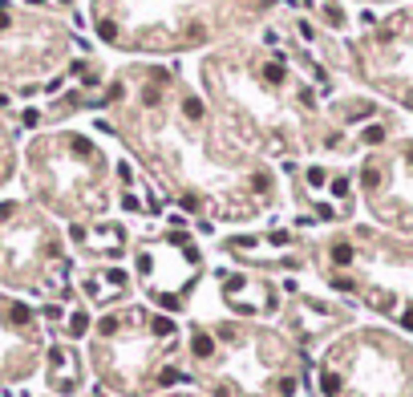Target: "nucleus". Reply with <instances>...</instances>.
Segmentation results:
<instances>
[{
	"instance_id": "obj_1",
	"label": "nucleus",
	"mask_w": 413,
	"mask_h": 397,
	"mask_svg": "<svg viewBox=\"0 0 413 397\" xmlns=\"http://www.w3.org/2000/svg\"><path fill=\"white\" fill-rule=\"evenodd\" d=\"M102 126L130 162L199 223L251 227L280 211V170L247 150L170 61H122L102 89Z\"/></svg>"
},
{
	"instance_id": "obj_2",
	"label": "nucleus",
	"mask_w": 413,
	"mask_h": 397,
	"mask_svg": "<svg viewBox=\"0 0 413 397\" xmlns=\"http://www.w3.org/2000/svg\"><path fill=\"white\" fill-rule=\"evenodd\" d=\"M195 85L223 126L268 162L336 154L348 146L328 118L332 73L284 20L199 53Z\"/></svg>"
},
{
	"instance_id": "obj_3",
	"label": "nucleus",
	"mask_w": 413,
	"mask_h": 397,
	"mask_svg": "<svg viewBox=\"0 0 413 397\" xmlns=\"http://www.w3.org/2000/svg\"><path fill=\"white\" fill-rule=\"evenodd\" d=\"M280 8L284 0H85V24L126 61H174L259 33Z\"/></svg>"
},
{
	"instance_id": "obj_4",
	"label": "nucleus",
	"mask_w": 413,
	"mask_h": 397,
	"mask_svg": "<svg viewBox=\"0 0 413 397\" xmlns=\"http://www.w3.org/2000/svg\"><path fill=\"white\" fill-rule=\"evenodd\" d=\"M187 373L206 397H296L304 349L272 320L206 316L187 328Z\"/></svg>"
},
{
	"instance_id": "obj_5",
	"label": "nucleus",
	"mask_w": 413,
	"mask_h": 397,
	"mask_svg": "<svg viewBox=\"0 0 413 397\" xmlns=\"http://www.w3.org/2000/svg\"><path fill=\"white\" fill-rule=\"evenodd\" d=\"M90 369L113 397H158L174 385H191L183 365L187 332L154 304H113L90 328Z\"/></svg>"
},
{
	"instance_id": "obj_6",
	"label": "nucleus",
	"mask_w": 413,
	"mask_h": 397,
	"mask_svg": "<svg viewBox=\"0 0 413 397\" xmlns=\"http://www.w3.org/2000/svg\"><path fill=\"white\" fill-rule=\"evenodd\" d=\"M20 187L61 223H94L117 207L113 154L77 126H45L20 146Z\"/></svg>"
},
{
	"instance_id": "obj_7",
	"label": "nucleus",
	"mask_w": 413,
	"mask_h": 397,
	"mask_svg": "<svg viewBox=\"0 0 413 397\" xmlns=\"http://www.w3.org/2000/svg\"><path fill=\"white\" fill-rule=\"evenodd\" d=\"M65 223L33 199H0V288L45 304H77Z\"/></svg>"
},
{
	"instance_id": "obj_8",
	"label": "nucleus",
	"mask_w": 413,
	"mask_h": 397,
	"mask_svg": "<svg viewBox=\"0 0 413 397\" xmlns=\"http://www.w3.org/2000/svg\"><path fill=\"white\" fill-rule=\"evenodd\" d=\"M85 41L69 28L65 12L28 8L20 0H0V94L33 98L53 77L69 69Z\"/></svg>"
},
{
	"instance_id": "obj_9",
	"label": "nucleus",
	"mask_w": 413,
	"mask_h": 397,
	"mask_svg": "<svg viewBox=\"0 0 413 397\" xmlns=\"http://www.w3.org/2000/svg\"><path fill=\"white\" fill-rule=\"evenodd\" d=\"M130 271L134 288L142 292L146 304L179 316L191 308V300L199 296V284L206 280V252L187 227H158L142 231L130 243Z\"/></svg>"
},
{
	"instance_id": "obj_10",
	"label": "nucleus",
	"mask_w": 413,
	"mask_h": 397,
	"mask_svg": "<svg viewBox=\"0 0 413 397\" xmlns=\"http://www.w3.org/2000/svg\"><path fill=\"white\" fill-rule=\"evenodd\" d=\"M357 187L381 223L413 227V142L373 146L357 166Z\"/></svg>"
},
{
	"instance_id": "obj_11",
	"label": "nucleus",
	"mask_w": 413,
	"mask_h": 397,
	"mask_svg": "<svg viewBox=\"0 0 413 397\" xmlns=\"http://www.w3.org/2000/svg\"><path fill=\"white\" fill-rule=\"evenodd\" d=\"M49 349V328L41 304L0 288V385H20L41 373Z\"/></svg>"
},
{
	"instance_id": "obj_12",
	"label": "nucleus",
	"mask_w": 413,
	"mask_h": 397,
	"mask_svg": "<svg viewBox=\"0 0 413 397\" xmlns=\"http://www.w3.org/2000/svg\"><path fill=\"white\" fill-rule=\"evenodd\" d=\"M215 248L239 267H255V271H304L312 267V239L292 231V227H272V231H235L223 235Z\"/></svg>"
},
{
	"instance_id": "obj_13",
	"label": "nucleus",
	"mask_w": 413,
	"mask_h": 397,
	"mask_svg": "<svg viewBox=\"0 0 413 397\" xmlns=\"http://www.w3.org/2000/svg\"><path fill=\"white\" fill-rule=\"evenodd\" d=\"M215 280V296L227 308V316H243V320H276L284 308V288L276 284V276L255 267H239V264H219L211 271Z\"/></svg>"
},
{
	"instance_id": "obj_14",
	"label": "nucleus",
	"mask_w": 413,
	"mask_h": 397,
	"mask_svg": "<svg viewBox=\"0 0 413 397\" xmlns=\"http://www.w3.org/2000/svg\"><path fill=\"white\" fill-rule=\"evenodd\" d=\"M288 288V300H284V308H280V316H284V332L292 341H296L304 353L316 345V341H324L332 328H340L344 320H348V308H340V304H328V300H320V296H308V292H300L296 284H284Z\"/></svg>"
},
{
	"instance_id": "obj_15",
	"label": "nucleus",
	"mask_w": 413,
	"mask_h": 397,
	"mask_svg": "<svg viewBox=\"0 0 413 397\" xmlns=\"http://www.w3.org/2000/svg\"><path fill=\"white\" fill-rule=\"evenodd\" d=\"M69 235V252L81 264H122L130 256V223L122 219H94V223H65Z\"/></svg>"
},
{
	"instance_id": "obj_16",
	"label": "nucleus",
	"mask_w": 413,
	"mask_h": 397,
	"mask_svg": "<svg viewBox=\"0 0 413 397\" xmlns=\"http://www.w3.org/2000/svg\"><path fill=\"white\" fill-rule=\"evenodd\" d=\"M73 288H77L81 304L105 312V308L126 304L134 296V271L122 264H85L73 271Z\"/></svg>"
},
{
	"instance_id": "obj_17",
	"label": "nucleus",
	"mask_w": 413,
	"mask_h": 397,
	"mask_svg": "<svg viewBox=\"0 0 413 397\" xmlns=\"http://www.w3.org/2000/svg\"><path fill=\"white\" fill-rule=\"evenodd\" d=\"M41 373H45V385L53 397H77L85 389V361H81L77 345L65 337H49Z\"/></svg>"
},
{
	"instance_id": "obj_18",
	"label": "nucleus",
	"mask_w": 413,
	"mask_h": 397,
	"mask_svg": "<svg viewBox=\"0 0 413 397\" xmlns=\"http://www.w3.org/2000/svg\"><path fill=\"white\" fill-rule=\"evenodd\" d=\"M16 174H20V134H16V122L0 110V195L12 187Z\"/></svg>"
},
{
	"instance_id": "obj_19",
	"label": "nucleus",
	"mask_w": 413,
	"mask_h": 397,
	"mask_svg": "<svg viewBox=\"0 0 413 397\" xmlns=\"http://www.w3.org/2000/svg\"><path fill=\"white\" fill-rule=\"evenodd\" d=\"M158 397H206V393H158Z\"/></svg>"
},
{
	"instance_id": "obj_20",
	"label": "nucleus",
	"mask_w": 413,
	"mask_h": 397,
	"mask_svg": "<svg viewBox=\"0 0 413 397\" xmlns=\"http://www.w3.org/2000/svg\"><path fill=\"white\" fill-rule=\"evenodd\" d=\"M90 397H113V393H105V389L98 385V389H90Z\"/></svg>"
},
{
	"instance_id": "obj_21",
	"label": "nucleus",
	"mask_w": 413,
	"mask_h": 397,
	"mask_svg": "<svg viewBox=\"0 0 413 397\" xmlns=\"http://www.w3.org/2000/svg\"><path fill=\"white\" fill-rule=\"evenodd\" d=\"M365 4H381V0H365Z\"/></svg>"
}]
</instances>
